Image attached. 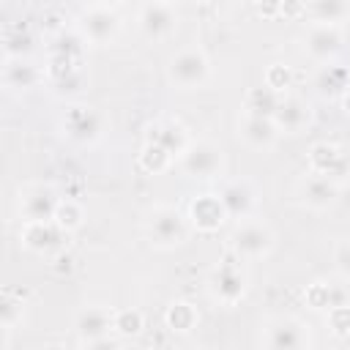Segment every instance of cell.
<instances>
[{
    "label": "cell",
    "instance_id": "obj_31",
    "mask_svg": "<svg viewBox=\"0 0 350 350\" xmlns=\"http://www.w3.org/2000/svg\"><path fill=\"white\" fill-rule=\"evenodd\" d=\"M317 90L323 93V96H334V93H345L347 90V71L342 68V66H334V63H328V66H323L320 68V74H317Z\"/></svg>",
    "mask_w": 350,
    "mask_h": 350
},
{
    "label": "cell",
    "instance_id": "obj_38",
    "mask_svg": "<svg viewBox=\"0 0 350 350\" xmlns=\"http://www.w3.org/2000/svg\"><path fill=\"white\" fill-rule=\"evenodd\" d=\"M254 11L260 16H265V19H271V16H279V3H257Z\"/></svg>",
    "mask_w": 350,
    "mask_h": 350
},
{
    "label": "cell",
    "instance_id": "obj_13",
    "mask_svg": "<svg viewBox=\"0 0 350 350\" xmlns=\"http://www.w3.org/2000/svg\"><path fill=\"white\" fill-rule=\"evenodd\" d=\"M219 200L227 208V216L230 219L243 221V219H252V211L257 205V189L246 178H230V180L221 183Z\"/></svg>",
    "mask_w": 350,
    "mask_h": 350
},
{
    "label": "cell",
    "instance_id": "obj_11",
    "mask_svg": "<svg viewBox=\"0 0 350 350\" xmlns=\"http://www.w3.org/2000/svg\"><path fill=\"white\" fill-rule=\"evenodd\" d=\"M345 46V33L339 25H317L312 22L304 33V52L317 63H331Z\"/></svg>",
    "mask_w": 350,
    "mask_h": 350
},
{
    "label": "cell",
    "instance_id": "obj_7",
    "mask_svg": "<svg viewBox=\"0 0 350 350\" xmlns=\"http://www.w3.org/2000/svg\"><path fill=\"white\" fill-rule=\"evenodd\" d=\"M178 161L180 170L191 178H216L224 170V150L213 139H191V145Z\"/></svg>",
    "mask_w": 350,
    "mask_h": 350
},
{
    "label": "cell",
    "instance_id": "obj_12",
    "mask_svg": "<svg viewBox=\"0 0 350 350\" xmlns=\"http://www.w3.org/2000/svg\"><path fill=\"white\" fill-rule=\"evenodd\" d=\"M306 161H309V172L325 175L336 183H342L350 175V161L345 159L342 148L334 142H314L306 153Z\"/></svg>",
    "mask_w": 350,
    "mask_h": 350
},
{
    "label": "cell",
    "instance_id": "obj_39",
    "mask_svg": "<svg viewBox=\"0 0 350 350\" xmlns=\"http://www.w3.org/2000/svg\"><path fill=\"white\" fill-rule=\"evenodd\" d=\"M342 109H345V115L350 118V88L342 93Z\"/></svg>",
    "mask_w": 350,
    "mask_h": 350
},
{
    "label": "cell",
    "instance_id": "obj_10",
    "mask_svg": "<svg viewBox=\"0 0 350 350\" xmlns=\"http://www.w3.org/2000/svg\"><path fill=\"white\" fill-rule=\"evenodd\" d=\"M63 197L49 183H33L25 191H19V216L25 221H55V211Z\"/></svg>",
    "mask_w": 350,
    "mask_h": 350
},
{
    "label": "cell",
    "instance_id": "obj_9",
    "mask_svg": "<svg viewBox=\"0 0 350 350\" xmlns=\"http://www.w3.org/2000/svg\"><path fill=\"white\" fill-rule=\"evenodd\" d=\"M208 287H211V295L221 306H238L246 298L249 282H246V273L241 271V265H235L232 260H224V262H219V268H213Z\"/></svg>",
    "mask_w": 350,
    "mask_h": 350
},
{
    "label": "cell",
    "instance_id": "obj_21",
    "mask_svg": "<svg viewBox=\"0 0 350 350\" xmlns=\"http://www.w3.org/2000/svg\"><path fill=\"white\" fill-rule=\"evenodd\" d=\"M41 82V71L38 66H33L30 60H3V88L8 93H25L33 90Z\"/></svg>",
    "mask_w": 350,
    "mask_h": 350
},
{
    "label": "cell",
    "instance_id": "obj_25",
    "mask_svg": "<svg viewBox=\"0 0 350 350\" xmlns=\"http://www.w3.org/2000/svg\"><path fill=\"white\" fill-rule=\"evenodd\" d=\"M279 101L282 96H276L273 90H268L265 85L260 88H252L243 98V112L246 115H257V118H273L276 109H279Z\"/></svg>",
    "mask_w": 350,
    "mask_h": 350
},
{
    "label": "cell",
    "instance_id": "obj_29",
    "mask_svg": "<svg viewBox=\"0 0 350 350\" xmlns=\"http://www.w3.org/2000/svg\"><path fill=\"white\" fill-rule=\"evenodd\" d=\"M55 224L63 230V232H74L85 224V208L77 202V200H68L63 197L57 211H55Z\"/></svg>",
    "mask_w": 350,
    "mask_h": 350
},
{
    "label": "cell",
    "instance_id": "obj_33",
    "mask_svg": "<svg viewBox=\"0 0 350 350\" xmlns=\"http://www.w3.org/2000/svg\"><path fill=\"white\" fill-rule=\"evenodd\" d=\"M325 323H328V331L339 339L350 336V304H336L325 312Z\"/></svg>",
    "mask_w": 350,
    "mask_h": 350
},
{
    "label": "cell",
    "instance_id": "obj_19",
    "mask_svg": "<svg viewBox=\"0 0 350 350\" xmlns=\"http://www.w3.org/2000/svg\"><path fill=\"white\" fill-rule=\"evenodd\" d=\"M66 232L55 221H25L19 230V243L33 254H49L60 246Z\"/></svg>",
    "mask_w": 350,
    "mask_h": 350
},
{
    "label": "cell",
    "instance_id": "obj_36",
    "mask_svg": "<svg viewBox=\"0 0 350 350\" xmlns=\"http://www.w3.org/2000/svg\"><path fill=\"white\" fill-rule=\"evenodd\" d=\"M304 14H306V3H295V0H284V3H279V16L295 19V16H304Z\"/></svg>",
    "mask_w": 350,
    "mask_h": 350
},
{
    "label": "cell",
    "instance_id": "obj_34",
    "mask_svg": "<svg viewBox=\"0 0 350 350\" xmlns=\"http://www.w3.org/2000/svg\"><path fill=\"white\" fill-rule=\"evenodd\" d=\"M334 265H336V271L342 276L350 279V238L336 241V246H334Z\"/></svg>",
    "mask_w": 350,
    "mask_h": 350
},
{
    "label": "cell",
    "instance_id": "obj_35",
    "mask_svg": "<svg viewBox=\"0 0 350 350\" xmlns=\"http://www.w3.org/2000/svg\"><path fill=\"white\" fill-rule=\"evenodd\" d=\"M82 350H123L118 336H101L93 342H82Z\"/></svg>",
    "mask_w": 350,
    "mask_h": 350
},
{
    "label": "cell",
    "instance_id": "obj_3",
    "mask_svg": "<svg viewBox=\"0 0 350 350\" xmlns=\"http://www.w3.org/2000/svg\"><path fill=\"white\" fill-rule=\"evenodd\" d=\"M77 33L85 38V44H93V46L112 44L120 33L118 5H109V3L82 5L79 14H77Z\"/></svg>",
    "mask_w": 350,
    "mask_h": 350
},
{
    "label": "cell",
    "instance_id": "obj_17",
    "mask_svg": "<svg viewBox=\"0 0 350 350\" xmlns=\"http://www.w3.org/2000/svg\"><path fill=\"white\" fill-rule=\"evenodd\" d=\"M273 123L279 134H301L312 123V104L301 96H282Z\"/></svg>",
    "mask_w": 350,
    "mask_h": 350
},
{
    "label": "cell",
    "instance_id": "obj_5",
    "mask_svg": "<svg viewBox=\"0 0 350 350\" xmlns=\"http://www.w3.org/2000/svg\"><path fill=\"white\" fill-rule=\"evenodd\" d=\"M230 246L241 260H262L273 249V230L260 219H243L232 230Z\"/></svg>",
    "mask_w": 350,
    "mask_h": 350
},
{
    "label": "cell",
    "instance_id": "obj_37",
    "mask_svg": "<svg viewBox=\"0 0 350 350\" xmlns=\"http://www.w3.org/2000/svg\"><path fill=\"white\" fill-rule=\"evenodd\" d=\"M52 268H55V273H60V276L66 273V276H68V273H74V257H71L68 252H60V254L55 257Z\"/></svg>",
    "mask_w": 350,
    "mask_h": 350
},
{
    "label": "cell",
    "instance_id": "obj_23",
    "mask_svg": "<svg viewBox=\"0 0 350 350\" xmlns=\"http://www.w3.org/2000/svg\"><path fill=\"white\" fill-rule=\"evenodd\" d=\"M25 314V301L22 295H16L14 290H3L0 295V323H3V350H8L11 342V331L16 328V323Z\"/></svg>",
    "mask_w": 350,
    "mask_h": 350
},
{
    "label": "cell",
    "instance_id": "obj_18",
    "mask_svg": "<svg viewBox=\"0 0 350 350\" xmlns=\"http://www.w3.org/2000/svg\"><path fill=\"white\" fill-rule=\"evenodd\" d=\"M298 194H301V200H304L306 208H312V211H328V208H334L336 200H339V183L331 180V178H325V175L309 172V175L301 180Z\"/></svg>",
    "mask_w": 350,
    "mask_h": 350
},
{
    "label": "cell",
    "instance_id": "obj_40",
    "mask_svg": "<svg viewBox=\"0 0 350 350\" xmlns=\"http://www.w3.org/2000/svg\"><path fill=\"white\" fill-rule=\"evenodd\" d=\"M41 350H68L66 345H60V342H49V345H44Z\"/></svg>",
    "mask_w": 350,
    "mask_h": 350
},
{
    "label": "cell",
    "instance_id": "obj_16",
    "mask_svg": "<svg viewBox=\"0 0 350 350\" xmlns=\"http://www.w3.org/2000/svg\"><path fill=\"white\" fill-rule=\"evenodd\" d=\"M148 142H159L164 150L172 153V159H180L186 153V148L191 145V137L186 131V126L175 118H159L148 126Z\"/></svg>",
    "mask_w": 350,
    "mask_h": 350
},
{
    "label": "cell",
    "instance_id": "obj_28",
    "mask_svg": "<svg viewBox=\"0 0 350 350\" xmlns=\"http://www.w3.org/2000/svg\"><path fill=\"white\" fill-rule=\"evenodd\" d=\"M172 153L164 150L159 142H145L142 150H139V167L148 172V175H161L172 167Z\"/></svg>",
    "mask_w": 350,
    "mask_h": 350
},
{
    "label": "cell",
    "instance_id": "obj_22",
    "mask_svg": "<svg viewBox=\"0 0 350 350\" xmlns=\"http://www.w3.org/2000/svg\"><path fill=\"white\" fill-rule=\"evenodd\" d=\"M200 323V312L191 301H172L167 309H164V325L172 331V334H191Z\"/></svg>",
    "mask_w": 350,
    "mask_h": 350
},
{
    "label": "cell",
    "instance_id": "obj_2",
    "mask_svg": "<svg viewBox=\"0 0 350 350\" xmlns=\"http://www.w3.org/2000/svg\"><path fill=\"white\" fill-rule=\"evenodd\" d=\"M145 232L156 249H178L189 238V219L172 205H153L145 213Z\"/></svg>",
    "mask_w": 350,
    "mask_h": 350
},
{
    "label": "cell",
    "instance_id": "obj_8",
    "mask_svg": "<svg viewBox=\"0 0 350 350\" xmlns=\"http://www.w3.org/2000/svg\"><path fill=\"white\" fill-rule=\"evenodd\" d=\"M63 134L79 145H93L101 139L104 134V118L98 109L88 107V104H71L60 120Z\"/></svg>",
    "mask_w": 350,
    "mask_h": 350
},
{
    "label": "cell",
    "instance_id": "obj_14",
    "mask_svg": "<svg viewBox=\"0 0 350 350\" xmlns=\"http://www.w3.org/2000/svg\"><path fill=\"white\" fill-rule=\"evenodd\" d=\"M186 219H189V224H191L197 232H219V227H221L230 216H227V208L221 205L219 194H197V197L189 202Z\"/></svg>",
    "mask_w": 350,
    "mask_h": 350
},
{
    "label": "cell",
    "instance_id": "obj_24",
    "mask_svg": "<svg viewBox=\"0 0 350 350\" xmlns=\"http://www.w3.org/2000/svg\"><path fill=\"white\" fill-rule=\"evenodd\" d=\"M306 14L317 25H342L350 16V3L347 0H314V3H306Z\"/></svg>",
    "mask_w": 350,
    "mask_h": 350
},
{
    "label": "cell",
    "instance_id": "obj_1",
    "mask_svg": "<svg viewBox=\"0 0 350 350\" xmlns=\"http://www.w3.org/2000/svg\"><path fill=\"white\" fill-rule=\"evenodd\" d=\"M167 77L178 90H200L211 79V60L202 46L189 44L180 46L170 60H167Z\"/></svg>",
    "mask_w": 350,
    "mask_h": 350
},
{
    "label": "cell",
    "instance_id": "obj_4",
    "mask_svg": "<svg viewBox=\"0 0 350 350\" xmlns=\"http://www.w3.org/2000/svg\"><path fill=\"white\" fill-rule=\"evenodd\" d=\"M180 8L170 0H150L137 8V30L148 41H164L178 30Z\"/></svg>",
    "mask_w": 350,
    "mask_h": 350
},
{
    "label": "cell",
    "instance_id": "obj_15",
    "mask_svg": "<svg viewBox=\"0 0 350 350\" xmlns=\"http://www.w3.org/2000/svg\"><path fill=\"white\" fill-rule=\"evenodd\" d=\"M238 137L252 150H268V148L276 145L279 129H276L273 118H257V115L241 112V118H238Z\"/></svg>",
    "mask_w": 350,
    "mask_h": 350
},
{
    "label": "cell",
    "instance_id": "obj_26",
    "mask_svg": "<svg viewBox=\"0 0 350 350\" xmlns=\"http://www.w3.org/2000/svg\"><path fill=\"white\" fill-rule=\"evenodd\" d=\"M145 328V314L134 306H123L112 312V334L118 339H134Z\"/></svg>",
    "mask_w": 350,
    "mask_h": 350
},
{
    "label": "cell",
    "instance_id": "obj_30",
    "mask_svg": "<svg viewBox=\"0 0 350 350\" xmlns=\"http://www.w3.org/2000/svg\"><path fill=\"white\" fill-rule=\"evenodd\" d=\"M33 46V38L27 30L14 27L3 33V60H22Z\"/></svg>",
    "mask_w": 350,
    "mask_h": 350
},
{
    "label": "cell",
    "instance_id": "obj_20",
    "mask_svg": "<svg viewBox=\"0 0 350 350\" xmlns=\"http://www.w3.org/2000/svg\"><path fill=\"white\" fill-rule=\"evenodd\" d=\"M112 312L107 306H82L74 317V331L79 342H93L101 336H112Z\"/></svg>",
    "mask_w": 350,
    "mask_h": 350
},
{
    "label": "cell",
    "instance_id": "obj_27",
    "mask_svg": "<svg viewBox=\"0 0 350 350\" xmlns=\"http://www.w3.org/2000/svg\"><path fill=\"white\" fill-rule=\"evenodd\" d=\"M304 301H306V306L314 309V312H328L331 306L345 304L342 295H339V293L334 290V284H328V282H312V284H306Z\"/></svg>",
    "mask_w": 350,
    "mask_h": 350
},
{
    "label": "cell",
    "instance_id": "obj_32",
    "mask_svg": "<svg viewBox=\"0 0 350 350\" xmlns=\"http://www.w3.org/2000/svg\"><path fill=\"white\" fill-rule=\"evenodd\" d=\"M293 79H295V74H293V68L284 66V63H271V66L265 68V74H262V85H265L268 90H273L276 96H284V93L293 88Z\"/></svg>",
    "mask_w": 350,
    "mask_h": 350
},
{
    "label": "cell",
    "instance_id": "obj_6",
    "mask_svg": "<svg viewBox=\"0 0 350 350\" xmlns=\"http://www.w3.org/2000/svg\"><path fill=\"white\" fill-rule=\"evenodd\" d=\"M312 336L309 325L298 317H273L262 328V347L265 350H309Z\"/></svg>",
    "mask_w": 350,
    "mask_h": 350
}]
</instances>
